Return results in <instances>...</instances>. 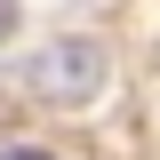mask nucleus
Here are the masks:
<instances>
[{
  "label": "nucleus",
  "mask_w": 160,
  "mask_h": 160,
  "mask_svg": "<svg viewBox=\"0 0 160 160\" xmlns=\"http://www.w3.org/2000/svg\"><path fill=\"white\" fill-rule=\"evenodd\" d=\"M32 88L48 104H80L104 88V48L96 40H56V48H40L32 56Z\"/></svg>",
  "instance_id": "1"
},
{
  "label": "nucleus",
  "mask_w": 160,
  "mask_h": 160,
  "mask_svg": "<svg viewBox=\"0 0 160 160\" xmlns=\"http://www.w3.org/2000/svg\"><path fill=\"white\" fill-rule=\"evenodd\" d=\"M0 160H56V152H40V144H8Z\"/></svg>",
  "instance_id": "2"
}]
</instances>
